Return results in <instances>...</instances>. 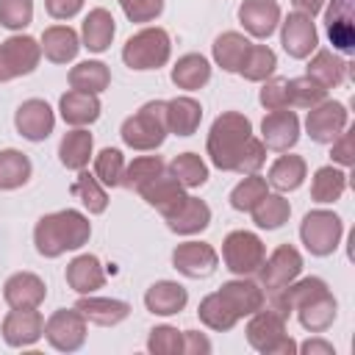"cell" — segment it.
Instances as JSON below:
<instances>
[{"label": "cell", "mask_w": 355, "mask_h": 355, "mask_svg": "<svg viewBox=\"0 0 355 355\" xmlns=\"http://www.w3.org/2000/svg\"><path fill=\"white\" fill-rule=\"evenodd\" d=\"M166 225L172 233H180V236H194V233H202L208 225H211V208L205 200L200 197H189L175 208L169 211L166 216Z\"/></svg>", "instance_id": "obj_23"}, {"label": "cell", "mask_w": 355, "mask_h": 355, "mask_svg": "<svg viewBox=\"0 0 355 355\" xmlns=\"http://www.w3.org/2000/svg\"><path fill=\"white\" fill-rule=\"evenodd\" d=\"M130 22H153L164 11V0H119Z\"/></svg>", "instance_id": "obj_52"}, {"label": "cell", "mask_w": 355, "mask_h": 355, "mask_svg": "<svg viewBox=\"0 0 355 355\" xmlns=\"http://www.w3.org/2000/svg\"><path fill=\"white\" fill-rule=\"evenodd\" d=\"M197 316H200V322H202L205 327H211V330H216V333L233 330V327H236V322H239V316H236V313L227 308V302H225V300H222L216 291L200 300Z\"/></svg>", "instance_id": "obj_40"}, {"label": "cell", "mask_w": 355, "mask_h": 355, "mask_svg": "<svg viewBox=\"0 0 355 355\" xmlns=\"http://www.w3.org/2000/svg\"><path fill=\"white\" fill-rule=\"evenodd\" d=\"M275 67H277V55L272 47L266 44H250L241 67H239V75L244 80H252V83H263L266 78L275 75Z\"/></svg>", "instance_id": "obj_38"}, {"label": "cell", "mask_w": 355, "mask_h": 355, "mask_svg": "<svg viewBox=\"0 0 355 355\" xmlns=\"http://www.w3.org/2000/svg\"><path fill=\"white\" fill-rule=\"evenodd\" d=\"M266 258L263 241L252 230H233L222 241V261L236 277H250Z\"/></svg>", "instance_id": "obj_7"}, {"label": "cell", "mask_w": 355, "mask_h": 355, "mask_svg": "<svg viewBox=\"0 0 355 355\" xmlns=\"http://www.w3.org/2000/svg\"><path fill=\"white\" fill-rule=\"evenodd\" d=\"M147 349L153 355H178L183 352V333L172 324H158L147 336Z\"/></svg>", "instance_id": "obj_48"}, {"label": "cell", "mask_w": 355, "mask_h": 355, "mask_svg": "<svg viewBox=\"0 0 355 355\" xmlns=\"http://www.w3.org/2000/svg\"><path fill=\"white\" fill-rule=\"evenodd\" d=\"M208 80H211V64L200 53H186L172 67V83L178 89L194 92V89H202Z\"/></svg>", "instance_id": "obj_32"}, {"label": "cell", "mask_w": 355, "mask_h": 355, "mask_svg": "<svg viewBox=\"0 0 355 355\" xmlns=\"http://www.w3.org/2000/svg\"><path fill=\"white\" fill-rule=\"evenodd\" d=\"M266 194H269L266 178H261L258 172H252V175H247L241 183H236V189L230 191V205H233L236 211H252Z\"/></svg>", "instance_id": "obj_45"}, {"label": "cell", "mask_w": 355, "mask_h": 355, "mask_svg": "<svg viewBox=\"0 0 355 355\" xmlns=\"http://www.w3.org/2000/svg\"><path fill=\"white\" fill-rule=\"evenodd\" d=\"M216 294L227 302V308H230L239 319L252 316V313H255V311H261V308H263V302H266V291H263L258 283L247 280V277H239V280H227V283H222Z\"/></svg>", "instance_id": "obj_21"}, {"label": "cell", "mask_w": 355, "mask_h": 355, "mask_svg": "<svg viewBox=\"0 0 355 355\" xmlns=\"http://www.w3.org/2000/svg\"><path fill=\"white\" fill-rule=\"evenodd\" d=\"M202 122V105L194 97H172L166 100V128L175 136H191L197 133Z\"/></svg>", "instance_id": "obj_31"}, {"label": "cell", "mask_w": 355, "mask_h": 355, "mask_svg": "<svg viewBox=\"0 0 355 355\" xmlns=\"http://www.w3.org/2000/svg\"><path fill=\"white\" fill-rule=\"evenodd\" d=\"M169 55H172V39L158 25L155 28H141L122 47V61L136 72L158 69L169 61Z\"/></svg>", "instance_id": "obj_4"}, {"label": "cell", "mask_w": 355, "mask_h": 355, "mask_svg": "<svg viewBox=\"0 0 355 355\" xmlns=\"http://www.w3.org/2000/svg\"><path fill=\"white\" fill-rule=\"evenodd\" d=\"M166 133H169V128H166V103L164 100L144 103L133 116H128L122 122V130H119L122 141L141 153L161 147Z\"/></svg>", "instance_id": "obj_3"}, {"label": "cell", "mask_w": 355, "mask_h": 355, "mask_svg": "<svg viewBox=\"0 0 355 355\" xmlns=\"http://www.w3.org/2000/svg\"><path fill=\"white\" fill-rule=\"evenodd\" d=\"M122 172H125V155L116 147H105V150H100L94 155V178L103 186H108V189L119 186L122 183Z\"/></svg>", "instance_id": "obj_47"}, {"label": "cell", "mask_w": 355, "mask_h": 355, "mask_svg": "<svg viewBox=\"0 0 355 355\" xmlns=\"http://www.w3.org/2000/svg\"><path fill=\"white\" fill-rule=\"evenodd\" d=\"M42 55L53 64H67L80 50V36L69 25H50L42 33Z\"/></svg>", "instance_id": "obj_29"}, {"label": "cell", "mask_w": 355, "mask_h": 355, "mask_svg": "<svg viewBox=\"0 0 355 355\" xmlns=\"http://www.w3.org/2000/svg\"><path fill=\"white\" fill-rule=\"evenodd\" d=\"M139 194L144 197L147 205H153L155 211H161V214L166 216L169 211H175V208L186 200V186H183L169 169H164L161 175H155L153 180H147V183L139 189Z\"/></svg>", "instance_id": "obj_20"}, {"label": "cell", "mask_w": 355, "mask_h": 355, "mask_svg": "<svg viewBox=\"0 0 355 355\" xmlns=\"http://www.w3.org/2000/svg\"><path fill=\"white\" fill-rule=\"evenodd\" d=\"M347 72H349V61H344L341 55H336L333 50H316L313 58L308 61L305 67V75L313 78L319 86L324 89H336L347 80Z\"/></svg>", "instance_id": "obj_30"}, {"label": "cell", "mask_w": 355, "mask_h": 355, "mask_svg": "<svg viewBox=\"0 0 355 355\" xmlns=\"http://www.w3.org/2000/svg\"><path fill=\"white\" fill-rule=\"evenodd\" d=\"M14 125H17V130H19L22 139H28V141H44L53 133V128H55V114H53V108L44 100L31 97V100H25L17 108Z\"/></svg>", "instance_id": "obj_14"}, {"label": "cell", "mask_w": 355, "mask_h": 355, "mask_svg": "<svg viewBox=\"0 0 355 355\" xmlns=\"http://www.w3.org/2000/svg\"><path fill=\"white\" fill-rule=\"evenodd\" d=\"M288 78H266L263 86H261V105L266 111H280V108H288Z\"/></svg>", "instance_id": "obj_50"}, {"label": "cell", "mask_w": 355, "mask_h": 355, "mask_svg": "<svg viewBox=\"0 0 355 355\" xmlns=\"http://www.w3.org/2000/svg\"><path fill=\"white\" fill-rule=\"evenodd\" d=\"M42 61V44L33 36H8L0 44V83L31 75Z\"/></svg>", "instance_id": "obj_9"}, {"label": "cell", "mask_w": 355, "mask_h": 355, "mask_svg": "<svg viewBox=\"0 0 355 355\" xmlns=\"http://www.w3.org/2000/svg\"><path fill=\"white\" fill-rule=\"evenodd\" d=\"M47 297V286L33 272H17L3 286V300L8 308H39Z\"/></svg>", "instance_id": "obj_22"}, {"label": "cell", "mask_w": 355, "mask_h": 355, "mask_svg": "<svg viewBox=\"0 0 355 355\" xmlns=\"http://www.w3.org/2000/svg\"><path fill=\"white\" fill-rule=\"evenodd\" d=\"M0 330L8 347H31L44 336V316L36 308H11Z\"/></svg>", "instance_id": "obj_15"}, {"label": "cell", "mask_w": 355, "mask_h": 355, "mask_svg": "<svg viewBox=\"0 0 355 355\" xmlns=\"http://www.w3.org/2000/svg\"><path fill=\"white\" fill-rule=\"evenodd\" d=\"M241 28L255 39H269L280 25V6L277 0H244L239 6Z\"/></svg>", "instance_id": "obj_19"}, {"label": "cell", "mask_w": 355, "mask_h": 355, "mask_svg": "<svg viewBox=\"0 0 355 355\" xmlns=\"http://www.w3.org/2000/svg\"><path fill=\"white\" fill-rule=\"evenodd\" d=\"M302 272V255L294 244H280L272 250L269 258L261 261L258 266V286L269 294V291H277L283 286H288L291 280H297Z\"/></svg>", "instance_id": "obj_8"}, {"label": "cell", "mask_w": 355, "mask_h": 355, "mask_svg": "<svg viewBox=\"0 0 355 355\" xmlns=\"http://www.w3.org/2000/svg\"><path fill=\"white\" fill-rule=\"evenodd\" d=\"M216 263H219V255L208 241H183L172 250V266L191 280L214 275Z\"/></svg>", "instance_id": "obj_13"}, {"label": "cell", "mask_w": 355, "mask_h": 355, "mask_svg": "<svg viewBox=\"0 0 355 355\" xmlns=\"http://www.w3.org/2000/svg\"><path fill=\"white\" fill-rule=\"evenodd\" d=\"M86 0H44V8L53 19H72Z\"/></svg>", "instance_id": "obj_54"}, {"label": "cell", "mask_w": 355, "mask_h": 355, "mask_svg": "<svg viewBox=\"0 0 355 355\" xmlns=\"http://www.w3.org/2000/svg\"><path fill=\"white\" fill-rule=\"evenodd\" d=\"M308 175V164L302 155H280L272 166H269V175H266V183L275 189V191H294L302 186Z\"/></svg>", "instance_id": "obj_35"}, {"label": "cell", "mask_w": 355, "mask_h": 355, "mask_svg": "<svg viewBox=\"0 0 355 355\" xmlns=\"http://www.w3.org/2000/svg\"><path fill=\"white\" fill-rule=\"evenodd\" d=\"M355 130L352 128H344L330 144H333V161L336 164H341V166H352L355 164V136H352Z\"/></svg>", "instance_id": "obj_53"}, {"label": "cell", "mask_w": 355, "mask_h": 355, "mask_svg": "<svg viewBox=\"0 0 355 355\" xmlns=\"http://www.w3.org/2000/svg\"><path fill=\"white\" fill-rule=\"evenodd\" d=\"M250 214H252V222L261 230H277V227H283L288 222L291 205H288V200L283 194H266Z\"/></svg>", "instance_id": "obj_39"}, {"label": "cell", "mask_w": 355, "mask_h": 355, "mask_svg": "<svg viewBox=\"0 0 355 355\" xmlns=\"http://www.w3.org/2000/svg\"><path fill=\"white\" fill-rule=\"evenodd\" d=\"M286 89H288V105H294V108H313V105H319L322 100H327V89L319 86V83H316L313 78H308V75L291 78Z\"/></svg>", "instance_id": "obj_46"}, {"label": "cell", "mask_w": 355, "mask_h": 355, "mask_svg": "<svg viewBox=\"0 0 355 355\" xmlns=\"http://www.w3.org/2000/svg\"><path fill=\"white\" fill-rule=\"evenodd\" d=\"M247 341L252 349H258L263 355H294L297 352V341L286 333V319L277 316L275 311H269L266 305L250 316Z\"/></svg>", "instance_id": "obj_5"}, {"label": "cell", "mask_w": 355, "mask_h": 355, "mask_svg": "<svg viewBox=\"0 0 355 355\" xmlns=\"http://www.w3.org/2000/svg\"><path fill=\"white\" fill-rule=\"evenodd\" d=\"M250 44H252V42H250L244 33H239V31H225V33H219V36L214 39L211 53H214V61H216L225 72H239V67H241V61H244Z\"/></svg>", "instance_id": "obj_33"}, {"label": "cell", "mask_w": 355, "mask_h": 355, "mask_svg": "<svg viewBox=\"0 0 355 355\" xmlns=\"http://www.w3.org/2000/svg\"><path fill=\"white\" fill-rule=\"evenodd\" d=\"M324 22L333 50L349 55L355 50V0H330L324 11Z\"/></svg>", "instance_id": "obj_16"}, {"label": "cell", "mask_w": 355, "mask_h": 355, "mask_svg": "<svg viewBox=\"0 0 355 355\" xmlns=\"http://www.w3.org/2000/svg\"><path fill=\"white\" fill-rule=\"evenodd\" d=\"M250 139H252V122L244 114H239V111L219 114L214 119V125L208 130V141H205L211 164L216 169L233 172L236 164H239V155H241V150L247 147Z\"/></svg>", "instance_id": "obj_2"}, {"label": "cell", "mask_w": 355, "mask_h": 355, "mask_svg": "<svg viewBox=\"0 0 355 355\" xmlns=\"http://www.w3.org/2000/svg\"><path fill=\"white\" fill-rule=\"evenodd\" d=\"M33 22V0H0V25L22 31Z\"/></svg>", "instance_id": "obj_49"}, {"label": "cell", "mask_w": 355, "mask_h": 355, "mask_svg": "<svg viewBox=\"0 0 355 355\" xmlns=\"http://www.w3.org/2000/svg\"><path fill=\"white\" fill-rule=\"evenodd\" d=\"M186 302H189V291L175 280H158L144 291L147 311L158 316H175L186 308Z\"/></svg>", "instance_id": "obj_27"}, {"label": "cell", "mask_w": 355, "mask_h": 355, "mask_svg": "<svg viewBox=\"0 0 355 355\" xmlns=\"http://www.w3.org/2000/svg\"><path fill=\"white\" fill-rule=\"evenodd\" d=\"M297 352H302V355H336L333 344L324 338H308V341L297 344Z\"/></svg>", "instance_id": "obj_56"}, {"label": "cell", "mask_w": 355, "mask_h": 355, "mask_svg": "<svg viewBox=\"0 0 355 355\" xmlns=\"http://www.w3.org/2000/svg\"><path fill=\"white\" fill-rule=\"evenodd\" d=\"M69 86L78 92L100 94L111 86V69L103 61H80L69 69Z\"/></svg>", "instance_id": "obj_36"}, {"label": "cell", "mask_w": 355, "mask_h": 355, "mask_svg": "<svg viewBox=\"0 0 355 355\" xmlns=\"http://www.w3.org/2000/svg\"><path fill=\"white\" fill-rule=\"evenodd\" d=\"M100 100L97 94H89V92H78V89H69L61 94L58 100V111H61V119L72 128H83V125H92L97 116H100Z\"/></svg>", "instance_id": "obj_28"}, {"label": "cell", "mask_w": 355, "mask_h": 355, "mask_svg": "<svg viewBox=\"0 0 355 355\" xmlns=\"http://www.w3.org/2000/svg\"><path fill=\"white\" fill-rule=\"evenodd\" d=\"M75 308L83 313L86 322L100 324V327H114L122 319L130 316V305L125 300H111V297H92V294H80V300L75 302Z\"/></svg>", "instance_id": "obj_24"}, {"label": "cell", "mask_w": 355, "mask_h": 355, "mask_svg": "<svg viewBox=\"0 0 355 355\" xmlns=\"http://www.w3.org/2000/svg\"><path fill=\"white\" fill-rule=\"evenodd\" d=\"M92 150H94L92 133L83 130V128H72L69 133H64V139L58 144V158L67 169L80 172V169H86V164L92 158Z\"/></svg>", "instance_id": "obj_34"}, {"label": "cell", "mask_w": 355, "mask_h": 355, "mask_svg": "<svg viewBox=\"0 0 355 355\" xmlns=\"http://www.w3.org/2000/svg\"><path fill=\"white\" fill-rule=\"evenodd\" d=\"M263 164H266V144L252 136V139L247 141V147L241 150L239 164H236L233 172H239V175H252V172H258Z\"/></svg>", "instance_id": "obj_51"}, {"label": "cell", "mask_w": 355, "mask_h": 355, "mask_svg": "<svg viewBox=\"0 0 355 355\" xmlns=\"http://www.w3.org/2000/svg\"><path fill=\"white\" fill-rule=\"evenodd\" d=\"M169 172L186 186V189H200L208 180V166L197 153H180L169 161Z\"/></svg>", "instance_id": "obj_42"}, {"label": "cell", "mask_w": 355, "mask_h": 355, "mask_svg": "<svg viewBox=\"0 0 355 355\" xmlns=\"http://www.w3.org/2000/svg\"><path fill=\"white\" fill-rule=\"evenodd\" d=\"M166 169V164L158 158V155H139L133 158L130 164H125V172H122V183L125 189H141L147 180H153L155 175H161Z\"/></svg>", "instance_id": "obj_44"}, {"label": "cell", "mask_w": 355, "mask_h": 355, "mask_svg": "<svg viewBox=\"0 0 355 355\" xmlns=\"http://www.w3.org/2000/svg\"><path fill=\"white\" fill-rule=\"evenodd\" d=\"M347 125H349V111L338 100H322L319 105L308 108L305 130L316 144H330Z\"/></svg>", "instance_id": "obj_11"}, {"label": "cell", "mask_w": 355, "mask_h": 355, "mask_svg": "<svg viewBox=\"0 0 355 355\" xmlns=\"http://www.w3.org/2000/svg\"><path fill=\"white\" fill-rule=\"evenodd\" d=\"M92 236V222L75 208L44 214L33 227V244L39 255L58 258L69 250H80Z\"/></svg>", "instance_id": "obj_1"}, {"label": "cell", "mask_w": 355, "mask_h": 355, "mask_svg": "<svg viewBox=\"0 0 355 355\" xmlns=\"http://www.w3.org/2000/svg\"><path fill=\"white\" fill-rule=\"evenodd\" d=\"M67 283H69V288L78 291V294H92V291L103 288V283H105V269H103L100 258L92 255V252H83V255L72 258V261L67 263Z\"/></svg>", "instance_id": "obj_26"}, {"label": "cell", "mask_w": 355, "mask_h": 355, "mask_svg": "<svg viewBox=\"0 0 355 355\" xmlns=\"http://www.w3.org/2000/svg\"><path fill=\"white\" fill-rule=\"evenodd\" d=\"M44 338L58 352H75L86 344V319L78 308H58L44 322Z\"/></svg>", "instance_id": "obj_10"}, {"label": "cell", "mask_w": 355, "mask_h": 355, "mask_svg": "<svg viewBox=\"0 0 355 355\" xmlns=\"http://www.w3.org/2000/svg\"><path fill=\"white\" fill-rule=\"evenodd\" d=\"M280 44L291 58H308L319 47V33L313 25V17L302 11H291L280 22Z\"/></svg>", "instance_id": "obj_12"}, {"label": "cell", "mask_w": 355, "mask_h": 355, "mask_svg": "<svg viewBox=\"0 0 355 355\" xmlns=\"http://www.w3.org/2000/svg\"><path fill=\"white\" fill-rule=\"evenodd\" d=\"M341 236H344V222L338 214H333L327 208H316V211H308L302 216L300 239L311 255H316V258L333 255Z\"/></svg>", "instance_id": "obj_6"}, {"label": "cell", "mask_w": 355, "mask_h": 355, "mask_svg": "<svg viewBox=\"0 0 355 355\" xmlns=\"http://www.w3.org/2000/svg\"><path fill=\"white\" fill-rule=\"evenodd\" d=\"M300 139V119L294 111L280 108V111H269L261 122V141L269 150L277 153H288Z\"/></svg>", "instance_id": "obj_17"}, {"label": "cell", "mask_w": 355, "mask_h": 355, "mask_svg": "<svg viewBox=\"0 0 355 355\" xmlns=\"http://www.w3.org/2000/svg\"><path fill=\"white\" fill-rule=\"evenodd\" d=\"M300 324L308 330V333H324L333 322H336V313H338V302L336 297L330 294V288H319L316 294H311L308 300H302L297 308H294Z\"/></svg>", "instance_id": "obj_18"}, {"label": "cell", "mask_w": 355, "mask_h": 355, "mask_svg": "<svg viewBox=\"0 0 355 355\" xmlns=\"http://www.w3.org/2000/svg\"><path fill=\"white\" fill-rule=\"evenodd\" d=\"M183 352L186 355H208L211 352V341L200 330H183Z\"/></svg>", "instance_id": "obj_55"}, {"label": "cell", "mask_w": 355, "mask_h": 355, "mask_svg": "<svg viewBox=\"0 0 355 355\" xmlns=\"http://www.w3.org/2000/svg\"><path fill=\"white\" fill-rule=\"evenodd\" d=\"M31 158L19 150H0V191H14L31 180Z\"/></svg>", "instance_id": "obj_37"}, {"label": "cell", "mask_w": 355, "mask_h": 355, "mask_svg": "<svg viewBox=\"0 0 355 355\" xmlns=\"http://www.w3.org/2000/svg\"><path fill=\"white\" fill-rule=\"evenodd\" d=\"M291 3L297 6V11H302L308 17H316L322 11V6H324V0H291Z\"/></svg>", "instance_id": "obj_57"}, {"label": "cell", "mask_w": 355, "mask_h": 355, "mask_svg": "<svg viewBox=\"0 0 355 355\" xmlns=\"http://www.w3.org/2000/svg\"><path fill=\"white\" fill-rule=\"evenodd\" d=\"M347 189V172L336 166H319L311 180V197L316 202H336Z\"/></svg>", "instance_id": "obj_41"}, {"label": "cell", "mask_w": 355, "mask_h": 355, "mask_svg": "<svg viewBox=\"0 0 355 355\" xmlns=\"http://www.w3.org/2000/svg\"><path fill=\"white\" fill-rule=\"evenodd\" d=\"M114 33H116V22L111 11L92 8L80 25V47H86L89 53H105L114 42Z\"/></svg>", "instance_id": "obj_25"}, {"label": "cell", "mask_w": 355, "mask_h": 355, "mask_svg": "<svg viewBox=\"0 0 355 355\" xmlns=\"http://www.w3.org/2000/svg\"><path fill=\"white\" fill-rule=\"evenodd\" d=\"M69 191L83 202V208H86L89 214H103V211L108 208V194H105L103 183H100L94 175L83 172V169H80L78 180L69 186Z\"/></svg>", "instance_id": "obj_43"}]
</instances>
